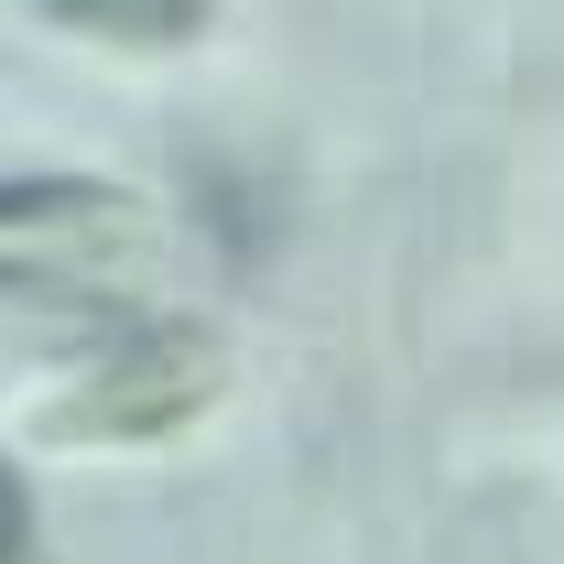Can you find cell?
Listing matches in <instances>:
<instances>
[{
    "label": "cell",
    "mask_w": 564,
    "mask_h": 564,
    "mask_svg": "<svg viewBox=\"0 0 564 564\" xmlns=\"http://www.w3.org/2000/svg\"><path fill=\"white\" fill-rule=\"evenodd\" d=\"M228 402V348L207 326H131L98 358H76L55 391H22V434L55 456H141L185 445Z\"/></svg>",
    "instance_id": "1"
},
{
    "label": "cell",
    "mask_w": 564,
    "mask_h": 564,
    "mask_svg": "<svg viewBox=\"0 0 564 564\" xmlns=\"http://www.w3.org/2000/svg\"><path fill=\"white\" fill-rule=\"evenodd\" d=\"M152 250V196L109 174H0V293L11 282H98Z\"/></svg>",
    "instance_id": "2"
},
{
    "label": "cell",
    "mask_w": 564,
    "mask_h": 564,
    "mask_svg": "<svg viewBox=\"0 0 564 564\" xmlns=\"http://www.w3.org/2000/svg\"><path fill=\"white\" fill-rule=\"evenodd\" d=\"M44 33L109 44V55H185L217 33V0H22Z\"/></svg>",
    "instance_id": "3"
},
{
    "label": "cell",
    "mask_w": 564,
    "mask_h": 564,
    "mask_svg": "<svg viewBox=\"0 0 564 564\" xmlns=\"http://www.w3.org/2000/svg\"><path fill=\"white\" fill-rule=\"evenodd\" d=\"M0 564H33V489L11 456H0Z\"/></svg>",
    "instance_id": "4"
}]
</instances>
